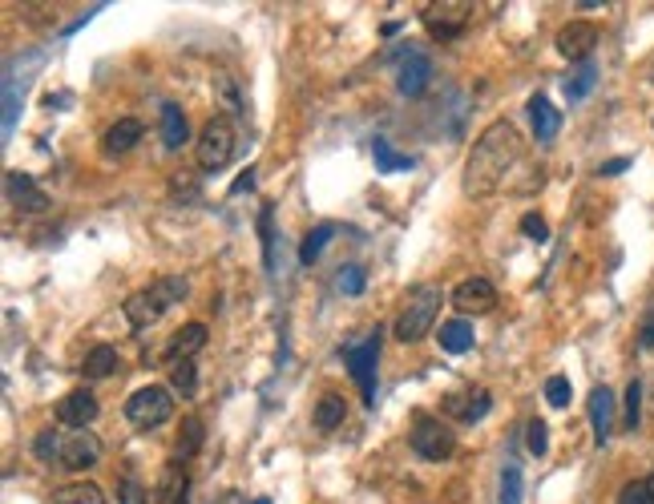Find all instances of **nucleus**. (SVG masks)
<instances>
[{"label":"nucleus","mask_w":654,"mask_h":504,"mask_svg":"<svg viewBox=\"0 0 654 504\" xmlns=\"http://www.w3.org/2000/svg\"><path fill=\"white\" fill-rule=\"evenodd\" d=\"M149 295H154V303L162 307V311H170L174 303H182L186 295H190V283H186L182 275H166V278H158L154 287H146Z\"/></svg>","instance_id":"4be33fe9"},{"label":"nucleus","mask_w":654,"mask_h":504,"mask_svg":"<svg viewBox=\"0 0 654 504\" xmlns=\"http://www.w3.org/2000/svg\"><path fill=\"white\" fill-rule=\"evenodd\" d=\"M569 396H574V391H569V379H566V376H549V379H546V399H549V408H566Z\"/></svg>","instance_id":"c9c22d12"},{"label":"nucleus","mask_w":654,"mask_h":504,"mask_svg":"<svg viewBox=\"0 0 654 504\" xmlns=\"http://www.w3.org/2000/svg\"><path fill=\"white\" fill-rule=\"evenodd\" d=\"M343 416H348V404H343V396H335V391H327V396L315 404V428L320 432H332V428L343 424Z\"/></svg>","instance_id":"b1692460"},{"label":"nucleus","mask_w":654,"mask_h":504,"mask_svg":"<svg viewBox=\"0 0 654 504\" xmlns=\"http://www.w3.org/2000/svg\"><path fill=\"white\" fill-rule=\"evenodd\" d=\"M138 142H142V121H134V117H121L118 126L106 129V154L109 157H114V154H129Z\"/></svg>","instance_id":"6ab92c4d"},{"label":"nucleus","mask_w":654,"mask_h":504,"mask_svg":"<svg viewBox=\"0 0 654 504\" xmlns=\"http://www.w3.org/2000/svg\"><path fill=\"white\" fill-rule=\"evenodd\" d=\"M202 444V419L199 416H186L182 419V440H179V456H194Z\"/></svg>","instance_id":"72a5a7b5"},{"label":"nucleus","mask_w":654,"mask_h":504,"mask_svg":"<svg viewBox=\"0 0 654 504\" xmlns=\"http://www.w3.org/2000/svg\"><path fill=\"white\" fill-rule=\"evenodd\" d=\"M590 424H594V444L602 448L614 432V391L606 384L590 391Z\"/></svg>","instance_id":"4468645a"},{"label":"nucleus","mask_w":654,"mask_h":504,"mask_svg":"<svg viewBox=\"0 0 654 504\" xmlns=\"http://www.w3.org/2000/svg\"><path fill=\"white\" fill-rule=\"evenodd\" d=\"M436 311H441V287L436 283H416L413 291L404 295V307H400V315H396V339L400 343H416V339H424L428 331H433V323H436Z\"/></svg>","instance_id":"f03ea898"},{"label":"nucleus","mask_w":654,"mask_h":504,"mask_svg":"<svg viewBox=\"0 0 654 504\" xmlns=\"http://www.w3.org/2000/svg\"><path fill=\"white\" fill-rule=\"evenodd\" d=\"M639 419H642V384L639 379H630L626 384V428H639Z\"/></svg>","instance_id":"f704fd0d"},{"label":"nucleus","mask_w":654,"mask_h":504,"mask_svg":"<svg viewBox=\"0 0 654 504\" xmlns=\"http://www.w3.org/2000/svg\"><path fill=\"white\" fill-rule=\"evenodd\" d=\"M186 137H190L186 114L174 106V101H166V106H162V142H166V149H182Z\"/></svg>","instance_id":"412c9836"},{"label":"nucleus","mask_w":654,"mask_h":504,"mask_svg":"<svg viewBox=\"0 0 654 504\" xmlns=\"http://www.w3.org/2000/svg\"><path fill=\"white\" fill-rule=\"evenodd\" d=\"M53 504H106V497H101V489L97 484H65V489L53 492Z\"/></svg>","instance_id":"cd10ccee"},{"label":"nucleus","mask_w":654,"mask_h":504,"mask_svg":"<svg viewBox=\"0 0 654 504\" xmlns=\"http://www.w3.org/2000/svg\"><path fill=\"white\" fill-rule=\"evenodd\" d=\"M413 448H416V456H424V460H448V456H453V448H456V436L448 432V424H441V419L416 412Z\"/></svg>","instance_id":"0eeeda50"},{"label":"nucleus","mask_w":654,"mask_h":504,"mask_svg":"<svg viewBox=\"0 0 654 504\" xmlns=\"http://www.w3.org/2000/svg\"><path fill=\"white\" fill-rule=\"evenodd\" d=\"M372 157H376V170L380 174H400V170H413V166H416L408 154H396L384 137H376V142H372Z\"/></svg>","instance_id":"a878e982"},{"label":"nucleus","mask_w":654,"mask_h":504,"mask_svg":"<svg viewBox=\"0 0 654 504\" xmlns=\"http://www.w3.org/2000/svg\"><path fill=\"white\" fill-rule=\"evenodd\" d=\"M521 492H526V480H521V469L517 464H506V472H501V497L497 504H521Z\"/></svg>","instance_id":"7c9ffc66"},{"label":"nucleus","mask_w":654,"mask_h":504,"mask_svg":"<svg viewBox=\"0 0 654 504\" xmlns=\"http://www.w3.org/2000/svg\"><path fill=\"white\" fill-rule=\"evenodd\" d=\"M618 504H654L647 480H630V484H626V489L618 492Z\"/></svg>","instance_id":"ea45409f"},{"label":"nucleus","mask_w":654,"mask_h":504,"mask_svg":"<svg viewBox=\"0 0 654 504\" xmlns=\"http://www.w3.org/2000/svg\"><path fill=\"white\" fill-rule=\"evenodd\" d=\"M436 339H441V348H445V351L461 356V351H469V348H473L476 331H473V323L461 315V319H448V323H441V335H436Z\"/></svg>","instance_id":"aec40b11"},{"label":"nucleus","mask_w":654,"mask_h":504,"mask_svg":"<svg viewBox=\"0 0 654 504\" xmlns=\"http://www.w3.org/2000/svg\"><path fill=\"white\" fill-rule=\"evenodd\" d=\"M473 16V5H465V0H441V5H424V13H420V21H424V29L436 36V41H456V36L465 33V25H469Z\"/></svg>","instance_id":"423d86ee"},{"label":"nucleus","mask_w":654,"mask_h":504,"mask_svg":"<svg viewBox=\"0 0 654 504\" xmlns=\"http://www.w3.org/2000/svg\"><path fill=\"white\" fill-rule=\"evenodd\" d=\"M521 235L526 238H534V242H546L549 238V227H546V218H541V214H521Z\"/></svg>","instance_id":"4c0bfd02"},{"label":"nucleus","mask_w":654,"mask_h":504,"mask_svg":"<svg viewBox=\"0 0 654 504\" xmlns=\"http://www.w3.org/2000/svg\"><path fill=\"white\" fill-rule=\"evenodd\" d=\"M546 432H549V428L541 424V419H529V424H526V444H529V452H534V456H546V448H549Z\"/></svg>","instance_id":"e433bc0d"},{"label":"nucleus","mask_w":654,"mask_h":504,"mask_svg":"<svg viewBox=\"0 0 654 504\" xmlns=\"http://www.w3.org/2000/svg\"><path fill=\"white\" fill-rule=\"evenodd\" d=\"M235 149H239V134H235V126H230V117H210L207 126H202L199 142H194V157H199L202 170L214 174V170H222V166H230Z\"/></svg>","instance_id":"20e7f679"},{"label":"nucleus","mask_w":654,"mask_h":504,"mask_svg":"<svg viewBox=\"0 0 654 504\" xmlns=\"http://www.w3.org/2000/svg\"><path fill=\"white\" fill-rule=\"evenodd\" d=\"M259 238H263V263L267 270L275 267V207L263 202V210H259Z\"/></svg>","instance_id":"c756f323"},{"label":"nucleus","mask_w":654,"mask_h":504,"mask_svg":"<svg viewBox=\"0 0 654 504\" xmlns=\"http://www.w3.org/2000/svg\"><path fill=\"white\" fill-rule=\"evenodd\" d=\"M594 86H598V65H594V61H582V65H577V69L566 77V97H569V101H586Z\"/></svg>","instance_id":"393cba45"},{"label":"nucleus","mask_w":654,"mask_h":504,"mask_svg":"<svg viewBox=\"0 0 654 504\" xmlns=\"http://www.w3.org/2000/svg\"><path fill=\"white\" fill-rule=\"evenodd\" d=\"M380 339H384V331H368L363 339H352L348 348H343V363H348L352 379H356L360 396L368 408H376V363H380Z\"/></svg>","instance_id":"7ed1b4c3"},{"label":"nucleus","mask_w":654,"mask_h":504,"mask_svg":"<svg viewBox=\"0 0 654 504\" xmlns=\"http://www.w3.org/2000/svg\"><path fill=\"white\" fill-rule=\"evenodd\" d=\"M57 419L65 428H89L93 419H97V396L86 391V388L69 391V396L57 404Z\"/></svg>","instance_id":"ddd939ff"},{"label":"nucleus","mask_w":654,"mask_h":504,"mask_svg":"<svg viewBox=\"0 0 654 504\" xmlns=\"http://www.w3.org/2000/svg\"><path fill=\"white\" fill-rule=\"evenodd\" d=\"M622 170H630V157H614V162L598 166V174H602V178H614V174H622Z\"/></svg>","instance_id":"c03bdc74"},{"label":"nucleus","mask_w":654,"mask_h":504,"mask_svg":"<svg viewBox=\"0 0 654 504\" xmlns=\"http://www.w3.org/2000/svg\"><path fill=\"white\" fill-rule=\"evenodd\" d=\"M170 384H174V391H182V399H194V391H199V368H194V359L170 363Z\"/></svg>","instance_id":"c85d7f7f"},{"label":"nucleus","mask_w":654,"mask_h":504,"mask_svg":"<svg viewBox=\"0 0 654 504\" xmlns=\"http://www.w3.org/2000/svg\"><path fill=\"white\" fill-rule=\"evenodd\" d=\"M255 186V170H247L242 178H235V186H230V194H242V190H250Z\"/></svg>","instance_id":"a18cd8bd"},{"label":"nucleus","mask_w":654,"mask_h":504,"mask_svg":"<svg viewBox=\"0 0 654 504\" xmlns=\"http://www.w3.org/2000/svg\"><path fill=\"white\" fill-rule=\"evenodd\" d=\"M162 307L154 303V295L149 291H138V295H129L126 298V319H129V327H134V331H146V327H154L158 319H162Z\"/></svg>","instance_id":"a211bd4d"},{"label":"nucleus","mask_w":654,"mask_h":504,"mask_svg":"<svg viewBox=\"0 0 654 504\" xmlns=\"http://www.w3.org/2000/svg\"><path fill=\"white\" fill-rule=\"evenodd\" d=\"M647 489H650V500H654V476H650V480H647Z\"/></svg>","instance_id":"49530a36"},{"label":"nucleus","mask_w":654,"mask_h":504,"mask_svg":"<svg viewBox=\"0 0 654 504\" xmlns=\"http://www.w3.org/2000/svg\"><path fill=\"white\" fill-rule=\"evenodd\" d=\"M118 500H121V504H149L146 489H142L138 480H121V484H118Z\"/></svg>","instance_id":"79ce46f5"},{"label":"nucleus","mask_w":654,"mask_h":504,"mask_svg":"<svg viewBox=\"0 0 654 504\" xmlns=\"http://www.w3.org/2000/svg\"><path fill=\"white\" fill-rule=\"evenodd\" d=\"M428 81H433V61H428V53H420V49H408V57L400 61V77H396V89L404 93V97H420V93L428 89Z\"/></svg>","instance_id":"f8f14e48"},{"label":"nucleus","mask_w":654,"mask_h":504,"mask_svg":"<svg viewBox=\"0 0 654 504\" xmlns=\"http://www.w3.org/2000/svg\"><path fill=\"white\" fill-rule=\"evenodd\" d=\"M16 109H21V101H16V86L13 81H5V137L13 134V126H16Z\"/></svg>","instance_id":"a19ab883"},{"label":"nucleus","mask_w":654,"mask_h":504,"mask_svg":"<svg viewBox=\"0 0 654 504\" xmlns=\"http://www.w3.org/2000/svg\"><path fill=\"white\" fill-rule=\"evenodd\" d=\"M529 117H534V137L541 146H549L557 137V129H562V109H554V101L541 97V93L529 101Z\"/></svg>","instance_id":"dca6fc26"},{"label":"nucleus","mask_w":654,"mask_h":504,"mask_svg":"<svg viewBox=\"0 0 654 504\" xmlns=\"http://www.w3.org/2000/svg\"><path fill=\"white\" fill-rule=\"evenodd\" d=\"M81 371H86V379H109L118 371V351L109 343H97L81 363Z\"/></svg>","instance_id":"5701e85b"},{"label":"nucleus","mask_w":654,"mask_h":504,"mask_svg":"<svg viewBox=\"0 0 654 504\" xmlns=\"http://www.w3.org/2000/svg\"><path fill=\"white\" fill-rule=\"evenodd\" d=\"M639 343H642L647 351L654 348V303L647 307V315H642V323H639Z\"/></svg>","instance_id":"37998d69"},{"label":"nucleus","mask_w":654,"mask_h":504,"mask_svg":"<svg viewBox=\"0 0 654 504\" xmlns=\"http://www.w3.org/2000/svg\"><path fill=\"white\" fill-rule=\"evenodd\" d=\"M214 93H219V101L227 106V114H242V97H239V86L230 73H219L214 77Z\"/></svg>","instance_id":"473e14b6"},{"label":"nucleus","mask_w":654,"mask_h":504,"mask_svg":"<svg viewBox=\"0 0 654 504\" xmlns=\"http://www.w3.org/2000/svg\"><path fill=\"white\" fill-rule=\"evenodd\" d=\"M33 452H36V460H41V464H53V460H61V432H53V428H45V432L33 440Z\"/></svg>","instance_id":"2f4dec72"},{"label":"nucleus","mask_w":654,"mask_h":504,"mask_svg":"<svg viewBox=\"0 0 654 504\" xmlns=\"http://www.w3.org/2000/svg\"><path fill=\"white\" fill-rule=\"evenodd\" d=\"M493 408V396L485 388H476L469 391V396H448L445 399V412L448 416H456L461 424H476V419H485V412Z\"/></svg>","instance_id":"2eb2a0df"},{"label":"nucleus","mask_w":654,"mask_h":504,"mask_svg":"<svg viewBox=\"0 0 654 504\" xmlns=\"http://www.w3.org/2000/svg\"><path fill=\"white\" fill-rule=\"evenodd\" d=\"M521 157V134L513 121H493L481 137H476L469 162H465V194L469 198H489L497 194L506 178L513 174Z\"/></svg>","instance_id":"f257e3e1"},{"label":"nucleus","mask_w":654,"mask_h":504,"mask_svg":"<svg viewBox=\"0 0 654 504\" xmlns=\"http://www.w3.org/2000/svg\"><path fill=\"white\" fill-rule=\"evenodd\" d=\"M126 416H129V424L134 428H162L166 419L174 416V396H170V388H162V384H149V388H138L134 396L126 399Z\"/></svg>","instance_id":"39448f33"},{"label":"nucleus","mask_w":654,"mask_h":504,"mask_svg":"<svg viewBox=\"0 0 654 504\" xmlns=\"http://www.w3.org/2000/svg\"><path fill=\"white\" fill-rule=\"evenodd\" d=\"M101 460V440L89 432V428H73V432H61V469L69 472H86Z\"/></svg>","instance_id":"6e6552de"},{"label":"nucleus","mask_w":654,"mask_h":504,"mask_svg":"<svg viewBox=\"0 0 654 504\" xmlns=\"http://www.w3.org/2000/svg\"><path fill=\"white\" fill-rule=\"evenodd\" d=\"M335 287H340L343 295H360L363 291V267H343L340 278H335Z\"/></svg>","instance_id":"58836bf2"},{"label":"nucleus","mask_w":654,"mask_h":504,"mask_svg":"<svg viewBox=\"0 0 654 504\" xmlns=\"http://www.w3.org/2000/svg\"><path fill=\"white\" fill-rule=\"evenodd\" d=\"M5 194H8V202H13L16 210H25V214H45L49 210V194L36 186L29 174H21V170H8L5 174Z\"/></svg>","instance_id":"1a4fd4ad"},{"label":"nucleus","mask_w":654,"mask_h":504,"mask_svg":"<svg viewBox=\"0 0 654 504\" xmlns=\"http://www.w3.org/2000/svg\"><path fill=\"white\" fill-rule=\"evenodd\" d=\"M207 348V323H186L182 331H174L170 348H166V359L179 363V359H190Z\"/></svg>","instance_id":"f3484780"},{"label":"nucleus","mask_w":654,"mask_h":504,"mask_svg":"<svg viewBox=\"0 0 654 504\" xmlns=\"http://www.w3.org/2000/svg\"><path fill=\"white\" fill-rule=\"evenodd\" d=\"M594 45H598V25L590 21H569L562 33H557V53L569 61H590V53H594Z\"/></svg>","instance_id":"9b49d317"},{"label":"nucleus","mask_w":654,"mask_h":504,"mask_svg":"<svg viewBox=\"0 0 654 504\" xmlns=\"http://www.w3.org/2000/svg\"><path fill=\"white\" fill-rule=\"evenodd\" d=\"M453 307L461 315H489L497 307V287L489 278H465L453 291Z\"/></svg>","instance_id":"9d476101"},{"label":"nucleus","mask_w":654,"mask_h":504,"mask_svg":"<svg viewBox=\"0 0 654 504\" xmlns=\"http://www.w3.org/2000/svg\"><path fill=\"white\" fill-rule=\"evenodd\" d=\"M255 504H271V500H255Z\"/></svg>","instance_id":"de8ad7c7"},{"label":"nucleus","mask_w":654,"mask_h":504,"mask_svg":"<svg viewBox=\"0 0 654 504\" xmlns=\"http://www.w3.org/2000/svg\"><path fill=\"white\" fill-rule=\"evenodd\" d=\"M332 235H335V227H332V222H323V227L307 230V238L299 242V263H303V267H312L315 258L323 255V247H327V242H332Z\"/></svg>","instance_id":"bb28decb"}]
</instances>
